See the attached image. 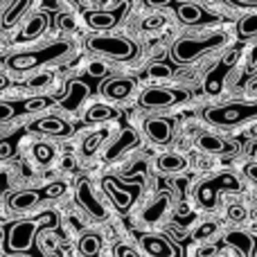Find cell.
<instances>
[{
	"mask_svg": "<svg viewBox=\"0 0 257 257\" xmlns=\"http://www.w3.org/2000/svg\"><path fill=\"white\" fill-rule=\"evenodd\" d=\"M57 226V217L52 212L43 214L41 221L36 219H23L7 228V237H5V250L7 253H32L34 257H41L39 244H36V232L43 228Z\"/></svg>",
	"mask_w": 257,
	"mask_h": 257,
	"instance_id": "cell-1",
	"label": "cell"
},
{
	"mask_svg": "<svg viewBox=\"0 0 257 257\" xmlns=\"http://www.w3.org/2000/svg\"><path fill=\"white\" fill-rule=\"evenodd\" d=\"M226 43V36L223 34H210V36H185V39H178L176 43L169 50V57L174 63H194L199 57H203L205 52H212V50L221 48Z\"/></svg>",
	"mask_w": 257,
	"mask_h": 257,
	"instance_id": "cell-2",
	"label": "cell"
},
{
	"mask_svg": "<svg viewBox=\"0 0 257 257\" xmlns=\"http://www.w3.org/2000/svg\"><path fill=\"white\" fill-rule=\"evenodd\" d=\"M70 52V45L68 43H50V45H43L39 50H30V52H18V54H12L7 59V66L16 72H27L32 68H39L43 63H50V61H59L61 57Z\"/></svg>",
	"mask_w": 257,
	"mask_h": 257,
	"instance_id": "cell-3",
	"label": "cell"
},
{
	"mask_svg": "<svg viewBox=\"0 0 257 257\" xmlns=\"http://www.w3.org/2000/svg\"><path fill=\"white\" fill-rule=\"evenodd\" d=\"M86 48L93 54H99V57H108L115 59V61H131L138 54V45L133 43L126 36H90L86 39Z\"/></svg>",
	"mask_w": 257,
	"mask_h": 257,
	"instance_id": "cell-4",
	"label": "cell"
},
{
	"mask_svg": "<svg viewBox=\"0 0 257 257\" xmlns=\"http://www.w3.org/2000/svg\"><path fill=\"white\" fill-rule=\"evenodd\" d=\"M257 115V104H228V106H217V108H205L203 117L210 124L217 126H232L239 122L248 120Z\"/></svg>",
	"mask_w": 257,
	"mask_h": 257,
	"instance_id": "cell-5",
	"label": "cell"
},
{
	"mask_svg": "<svg viewBox=\"0 0 257 257\" xmlns=\"http://www.w3.org/2000/svg\"><path fill=\"white\" fill-rule=\"evenodd\" d=\"M239 192L241 190V183L237 181V176H232V174H219V176L214 178H208V181H203L199 185V190H196V199H199V203L203 205V208H214V203H217V194L219 192Z\"/></svg>",
	"mask_w": 257,
	"mask_h": 257,
	"instance_id": "cell-6",
	"label": "cell"
},
{
	"mask_svg": "<svg viewBox=\"0 0 257 257\" xmlns=\"http://www.w3.org/2000/svg\"><path fill=\"white\" fill-rule=\"evenodd\" d=\"M187 99V93L185 90H174V88H147L145 93H140V99H138V104H140L142 108H151V111H156V108H172L176 106V104L185 102Z\"/></svg>",
	"mask_w": 257,
	"mask_h": 257,
	"instance_id": "cell-7",
	"label": "cell"
},
{
	"mask_svg": "<svg viewBox=\"0 0 257 257\" xmlns=\"http://www.w3.org/2000/svg\"><path fill=\"white\" fill-rule=\"evenodd\" d=\"M126 7H128L126 0H122L115 9H108V12H104V9H99V12H86L84 14V21H86V25H88L90 30H95V32L113 30V27H115L117 23L124 18Z\"/></svg>",
	"mask_w": 257,
	"mask_h": 257,
	"instance_id": "cell-8",
	"label": "cell"
},
{
	"mask_svg": "<svg viewBox=\"0 0 257 257\" xmlns=\"http://www.w3.org/2000/svg\"><path fill=\"white\" fill-rule=\"evenodd\" d=\"M77 201H79V205L93 219H106V214H108L106 205L99 201V196L95 194V190H93V183H90L86 176L77 181Z\"/></svg>",
	"mask_w": 257,
	"mask_h": 257,
	"instance_id": "cell-9",
	"label": "cell"
},
{
	"mask_svg": "<svg viewBox=\"0 0 257 257\" xmlns=\"http://www.w3.org/2000/svg\"><path fill=\"white\" fill-rule=\"evenodd\" d=\"M102 183H104L106 194L111 196V201L117 205V210H122V212H126V210L131 208L133 199H136L138 190H140V183H133L131 187H124L115 176H104Z\"/></svg>",
	"mask_w": 257,
	"mask_h": 257,
	"instance_id": "cell-10",
	"label": "cell"
},
{
	"mask_svg": "<svg viewBox=\"0 0 257 257\" xmlns=\"http://www.w3.org/2000/svg\"><path fill=\"white\" fill-rule=\"evenodd\" d=\"M27 128H30V131H34V133L52 136V138H66V136H70V133H72V126L68 124L66 120H61L59 115L39 117V120H34Z\"/></svg>",
	"mask_w": 257,
	"mask_h": 257,
	"instance_id": "cell-11",
	"label": "cell"
},
{
	"mask_svg": "<svg viewBox=\"0 0 257 257\" xmlns=\"http://www.w3.org/2000/svg\"><path fill=\"white\" fill-rule=\"evenodd\" d=\"M145 133L156 145H167L174 136V120L172 117H149L145 120Z\"/></svg>",
	"mask_w": 257,
	"mask_h": 257,
	"instance_id": "cell-12",
	"label": "cell"
},
{
	"mask_svg": "<svg viewBox=\"0 0 257 257\" xmlns=\"http://www.w3.org/2000/svg\"><path fill=\"white\" fill-rule=\"evenodd\" d=\"M138 140H140V136H138L136 128L131 126H124L120 131V136L115 138V140L111 142V147L106 149V154H104V158L106 160H117L122 154H126V151H131L133 147L138 145Z\"/></svg>",
	"mask_w": 257,
	"mask_h": 257,
	"instance_id": "cell-13",
	"label": "cell"
},
{
	"mask_svg": "<svg viewBox=\"0 0 257 257\" xmlns=\"http://www.w3.org/2000/svg\"><path fill=\"white\" fill-rule=\"evenodd\" d=\"M142 248L151 257H178V248L165 235H142Z\"/></svg>",
	"mask_w": 257,
	"mask_h": 257,
	"instance_id": "cell-14",
	"label": "cell"
},
{
	"mask_svg": "<svg viewBox=\"0 0 257 257\" xmlns=\"http://www.w3.org/2000/svg\"><path fill=\"white\" fill-rule=\"evenodd\" d=\"M176 16H178V21L185 23V25H203V23L214 21V16H210L205 9H201L199 5H194V3H181L176 7Z\"/></svg>",
	"mask_w": 257,
	"mask_h": 257,
	"instance_id": "cell-15",
	"label": "cell"
},
{
	"mask_svg": "<svg viewBox=\"0 0 257 257\" xmlns=\"http://www.w3.org/2000/svg\"><path fill=\"white\" fill-rule=\"evenodd\" d=\"M196 147L205 154H217V156H226L235 151V145L219 136H212V133H203V136L196 138Z\"/></svg>",
	"mask_w": 257,
	"mask_h": 257,
	"instance_id": "cell-16",
	"label": "cell"
},
{
	"mask_svg": "<svg viewBox=\"0 0 257 257\" xmlns=\"http://www.w3.org/2000/svg\"><path fill=\"white\" fill-rule=\"evenodd\" d=\"M136 88V81L128 79V77H115V79H108L106 84L102 86V93L106 95L108 99H115V102H122Z\"/></svg>",
	"mask_w": 257,
	"mask_h": 257,
	"instance_id": "cell-17",
	"label": "cell"
},
{
	"mask_svg": "<svg viewBox=\"0 0 257 257\" xmlns=\"http://www.w3.org/2000/svg\"><path fill=\"white\" fill-rule=\"evenodd\" d=\"M43 190H21L16 192V194L9 196V208L12 210H18V212H23V210H32L34 205L41 203V199H43Z\"/></svg>",
	"mask_w": 257,
	"mask_h": 257,
	"instance_id": "cell-18",
	"label": "cell"
},
{
	"mask_svg": "<svg viewBox=\"0 0 257 257\" xmlns=\"http://www.w3.org/2000/svg\"><path fill=\"white\" fill-rule=\"evenodd\" d=\"M50 25V16L45 12L41 14H34V16L30 18V21L25 23V27L21 30V34H18V41H32V39H39L41 34H43L45 30H48Z\"/></svg>",
	"mask_w": 257,
	"mask_h": 257,
	"instance_id": "cell-19",
	"label": "cell"
},
{
	"mask_svg": "<svg viewBox=\"0 0 257 257\" xmlns=\"http://www.w3.org/2000/svg\"><path fill=\"white\" fill-rule=\"evenodd\" d=\"M66 93L68 95H66V99L61 102V106L68 108V111H72V108L79 106L81 99H86L90 95V86L84 84V81H79V79H72V81H68Z\"/></svg>",
	"mask_w": 257,
	"mask_h": 257,
	"instance_id": "cell-20",
	"label": "cell"
},
{
	"mask_svg": "<svg viewBox=\"0 0 257 257\" xmlns=\"http://www.w3.org/2000/svg\"><path fill=\"white\" fill-rule=\"evenodd\" d=\"M235 61H237V52H230V54H226V57H223V61L217 66V70H214L212 75L208 77V81H205V93L217 95L219 90H221V84H223V72H226L228 68H230Z\"/></svg>",
	"mask_w": 257,
	"mask_h": 257,
	"instance_id": "cell-21",
	"label": "cell"
},
{
	"mask_svg": "<svg viewBox=\"0 0 257 257\" xmlns=\"http://www.w3.org/2000/svg\"><path fill=\"white\" fill-rule=\"evenodd\" d=\"M32 3H34V0H12L9 7L5 9V14H3V27L5 30H12V27L27 14V9L32 7Z\"/></svg>",
	"mask_w": 257,
	"mask_h": 257,
	"instance_id": "cell-22",
	"label": "cell"
},
{
	"mask_svg": "<svg viewBox=\"0 0 257 257\" xmlns=\"http://www.w3.org/2000/svg\"><path fill=\"white\" fill-rule=\"evenodd\" d=\"M156 167L165 174H181L187 169V158L181 154H163L156 158Z\"/></svg>",
	"mask_w": 257,
	"mask_h": 257,
	"instance_id": "cell-23",
	"label": "cell"
},
{
	"mask_svg": "<svg viewBox=\"0 0 257 257\" xmlns=\"http://www.w3.org/2000/svg\"><path fill=\"white\" fill-rule=\"evenodd\" d=\"M106 138H108V128H99V131L86 136L84 142H81V156H86V158L95 156L99 151V147L106 142Z\"/></svg>",
	"mask_w": 257,
	"mask_h": 257,
	"instance_id": "cell-24",
	"label": "cell"
},
{
	"mask_svg": "<svg viewBox=\"0 0 257 257\" xmlns=\"http://www.w3.org/2000/svg\"><path fill=\"white\" fill-rule=\"evenodd\" d=\"M77 248H79V253L84 257H97L102 253V239H99V235H95V232H84V235L79 237Z\"/></svg>",
	"mask_w": 257,
	"mask_h": 257,
	"instance_id": "cell-25",
	"label": "cell"
},
{
	"mask_svg": "<svg viewBox=\"0 0 257 257\" xmlns=\"http://www.w3.org/2000/svg\"><path fill=\"white\" fill-rule=\"evenodd\" d=\"M167 208H169V194H160V196H156L154 203H151L149 208L142 212V219H145V221H149V223H154V221H158V219L165 217Z\"/></svg>",
	"mask_w": 257,
	"mask_h": 257,
	"instance_id": "cell-26",
	"label": "cell"
},
{
	"mask_svg": "<svg viewBox=\"0 0 257 257\" xmlns=\"http://www.w3.org/2000/svg\"><path fill=\"white\" fill-rule=\"evenodd\" d=\"M117 111L108 104H93V106L86 111V120L88 122H108V120H115Z\"/></svg>",
	"mask_w": 257,
	"mask_h": 257,
	"instance_id": "cell-27",
	"label": "cell"
},
{
	"mask_svg": "<svg viewBox=\"0 0 257 257\" xmlns=\"http://www.w3.org/2000/svg\"><path fill=\"white\" fill-rule=\"evenodd\" d=\"M226 241L230 246H235L237 250H239L244 257H250V253H253V239H250L246 232H239V230H235V232H228L226 235Z\"/></svg>",
	"mask_w": 257,
	"mask_h": 257,
	"instance_id": "cell-28",
	"label": "cell"
},
{
	"mask_svg": "<svg viewBox=\"0 0 257 257\" xmlns=\"http://www.w3.org/2000/svg\"><path fill=\"white\" fill-rule=\"evenodd\" d=\"M50 104H52L50 97H32V99H25V102L16 104V108H18V113H36V111L48 108Z\"/></svg>",
	"mask_w": 257,
	"mask_h": 257,
	"instance_id": "cell-29",
	"label": "cell"
},
{
	"mask_svg": "<svg viewBox=\"0 0 257 257\" xmlns=\"http://www.w3.org/2000/svg\"><path fill=\"white\" fill-rule=\"evenodd\" d=\"M34 158H36V163H41V165L52 163L54 147L48 145V142H39V145H34Z\"/></svg>",
	"mask_w": 257,
	"mask_h": 257,
	"instance_id": "cell-30",
	"label": "cell"
},
{
	"mask_svg": "<svg viewBox=\"0 0 257 257\" xmlns=\"http://www.w3.org/2000/svg\"><path fill=\"white\" fill-rule=\"evenodd\" d=\"M52 79H54V77L50 75V72L36 75V77H32V79H27V88H32V90H41V88H45V86L52 84Z\"/></svg>",
	"mask_w": 257,
	"mask_h": 257,
	"instance_id": "cell-31",
	"label": "cell"
},
{
	"mask_svg": "<svg viewBox=\"0 0 257 257\" xmlns=\"http://www.w3.org/2000/svg\"><path fill=\"white\" fill-rule=\"evenodd\" d=\"M239 34L241 36H253V34H257V14H253V16H246L244 21L239 23Z\"/></svg>",
	"mask_w": 257,
	"mask_h": 257,
	"instance_id": "cell-32",
	"label": "cell"
},
{
	"mask_svg": "<svg viewBox=\"0 0 257 257\" xmlns=\"http://www.w3.org/2000/svg\"><path fill=\"white\" fill-rule=\"evenodd\" d=\"M16 115H18L16 104H12V102H0V124H5V122L14 120Z\"/></svg>",
	"mask_w": 257,
	"mask_h": 257,
	"instance_id": "cell-33",
	"label": "cell"
},
{
	"mask_svg": "<svg viewBox=\"0 0 257 257\" xmlns=\"http://www.w3.org/2000/svg\"><path fill=\"white\" fill-rule=\"evenodd\" d=\"M172 75H174V70L167 63H154V66L149 68V77H156V79H167V77H172Z\"/></svg>",
	"mask_w": 257,
	"mask_h": 257,
	"instance_id": "cell-34",
	"label": "cell"
},
{
	"mask_svg": "<svg viewBox=\"0 0 257 257\" xmlns=\"http://www.w3.org/2000/svg\"><path fill=\"white\" fill-rule=\"evenodd\" d=\"M16 151V138H5L0 140V160H9Z\"/></svg>",
	"mask_w": 257,
	"mask_h": 257,
	"instance_id": "cell-35",
	"label": "cell"
},
{
	"mask_svg": "<svg viewBox=\"0 0 257 257\" xmlns=\"http://www.w3.org/2000/svg\"><path fill=\"white\" fill-rule=\"evenodd\" d=\"M163 25H165V18L160 16V14H156V16H149V18H145V21H142V30H147V32L160 30Z\"/></svg>",
	"mask_w": 257,
	"mask_h": 257,
	"instance_id": "cell-36",
	"label": "cell"
},
{
	"mask_svg": "<svg viewBox=\"0 0 257 257\" xmlns=\"http://www.w3.org/2000/svg\"><path fill=\"white\" fill-rule=\"evenodd\" d=\"M63 192H66V185L63 183H50V185H45L43 187V194L48 196V199H57V196H61Z\"/></svg>",
	"mask_w": 257,
	"mask_h": 257,
	"instance_id": "cell-37",
	"label": "cell"
},
{
	"mask_svg": "<svg viewBox=\"0 0 257 257\" xmlns=\"http://www.w3.org/2000/svg\"><path fill=\"white\" fill-rule=\"evenodd\" d=\"M246 208H241V205H230L228 208V219H232V221H246Z\"/></svg>",
	"mask_w": 257,
	"mask_h": 257,
	"instance_id": "cell-38",
	"label": "cell"
},
{
	"mask_svg": "<svg viewBox=\"0 0 257 257\" xmlns=\"http://www.w3.org/2000/svg\"><path fill=\"white\" fill-rule=\"evenodd\" d=\"M214 232H217V226H214V223H203V226L199 228V230H196V239H205V237H212Z\"/></svg>",
	"mask_w": 257,
	"mask_h": 257,
	"instance_id": "cell-39",
	"label": "cell"
},
{
	"mask_svg": "<svg viewBox=\"0 0 257 257\" xmlns=\"http://www.w3.org/2000/svg\"><path fill=\"white\" fill-rule=\"evenodd\" d=\"M57 25L61 30H75V21H72L70 14H59L57 16Z\"/></svg>",
	"mask_w": 257,
	"mask_h": 257,
	"instance_id": "cell-40",
	"label": "cell"
},
{
	"mask_svg": "<svg viewBox=\"0 0 257 257\" xmlns=\"http://www.w3.org/2000/svg\"><path fill=\"white\" fill-rule=\"evenodd\" d=\"M115 253H117V257H140L133 248H128V246H117Z\"/></svg>",
	"mask_w": 257,
	"mask_h": 257,
	"instance_id": "cell-41",
	"label": "cell"
},
{
	"mask_svg": "<svg viewBox=\"0 0 257 257\" xmlns=\"http://www.w3.org/2000/svg\"><path fill=\"white\" fill-rule=\"evenodd\" d=\"M149 7H167V5H172L174 0H145Z\"/></svg>",
	"mask_w": 257,
	"mask_h": 257,
	"instance_id": "cell-42",
	"label": "cell"
},
{
	"mask_svg": "<svg viewBox=\"0 0 257 257\" xmlns=\"http://www.w3.org/2000/svg\"><path fill=\"white\" fill-rule=\"evenodd\" d=\"M232 5H239V7H257V0H228Z\"/></svg>",
	"mask_w": 257,
	"mask_h": 257,
	"instance_id": "cell-43",
	"label": "cell"
},
{
	"mask_svg": "<svg viewBox=\"0 0 257 257\" xmlns=\"http://www.w3.org/2000/svg\"><path fill=\"white\" fill-rule=\"evenodd\" d=\"M63 169H68V172H72L75 169V160L68 156V158H63Z\"/></svg>",
	"mask_w": 257,
	"mask_h": 257,
	"instance_id": "cell-44",
	"label": "cell"
},
{
	"mask_svg": "<svg viewBox=\"0 0 257 257\" xmlns=\"http://www.w3.org/2000/svg\"><path fill=\"white\" fill-rule=\"evenodd\" d=\"M88 70H90V72H95V77L104 75V68H102V66H99V63H93V66H90V68H88Z\"/></svg>",
	"mask_w": 257,
	"mask_h": 257,
	"instance_id": "cell-45",
	"label": "cell"
},
{
	"mask_svg": "<svg viewBox=\"0 0 257 257\" xmlns=\"http://www.w3.org/2000/svg\"><path fill=\"white\" fill-rule=\"evenodd\" d=\"M9 86V79H7V75L5 72H0V90H5Z\"/></svg>",
	"mask_w": 257,
	"mask_h": 257,
	"instance_id": "cell-46",
	"label": "cell"
},
{
	"mask_svg": "<svg viewBox=\"0 0 257 257\" xmlns=\"http://www.w3.org/2000/svg\"><path fill=\"white\" fill-rule=\"evenodd\" d=\"M246 172H248V176H250V178H253V181L257 183V165H250V167L246 169Z\"/></svg>",
	"mask_w": 257,
	"mask_h": 257,
	"instance_id": "cell-47",
	"label": "cell"
}]
</instances>
